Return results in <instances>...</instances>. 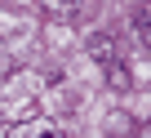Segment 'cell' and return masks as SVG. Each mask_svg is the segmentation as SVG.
Here are the masks:
<instances>
[{
    "mask_svg": "<svg viewBox=\"0 0 151 138\" xmlns=\"http://www.w3.org/2000/svg\"><path fill=\"white\" fill-rule=\"evenodd\" d=\"M9 138H62V129L49 125V120H18L9 129Z\"/></svg>",
    "mask_w": 151,
    "mask_h": 138,
    "instance_id": "obj_2",
    "label": "cell"
},
{
    "mask_svg": "<svg viewBox=\"0 0 151 138\" xmlns=\"http://www.w3.org/2000/svg\"><path fill=\"white\" fill-rule=\"evenodd\" d=\"M89 58H93V62H102V67H111V80H116V85H124V80H129V76L120 72V58H116L111 36H89Z\"/></svg>",
    "mask_w": 151,
    "mask_h": 138,
    "instance_id": "obj_1",
    "label": "cell"
},
{
    "mask_svg": "<svg viewBox=\"0 0 151 138\" xmlns=\"http://www.w3.org/2000/svg\"><path fill=\"white\" fill-rule=\"evenodd\" d=\"M40 9L53 14V18H76V14L85 9V0H40Z\"/></svg>",
    "mask_w": 151,
    "mask_h": 138,
    "instance_id": "obj_3",
    "label": "cell"
},
{
    "mask_svg": "<svg viewBox=\"0 0 151 138\" xmlns=\"http://www.w3.org/2000/svg\"><path fill=\"white\" fill-rule=\"evenodd\" d=\"M138 138H151V125H142V134H138Z\"/></svg>",
    "mask_w": 151,
    "mask_h": 138,
    "instance_id": "obj_6",
    "label": "cell"
},
{
    "mask_svg": "<svg viewBox=\"0 0 151 138\" xmlns=\"http://www.w3.org/2000/svg\"><path fill=\"white\" fill-rule=\"evenodd\" d=\"M138 31H142V45H151V0L138 9Z\"/></svg>",
    "mask_w": 151,
    "mask_h": 138,
    "instance_id": "obj_4",
    "label": "cell"
},
{
    "mask_svg": "<svg viewBox=\"0 0 151 138\" xmlns=\"http://www.w3.org/2000/svg\"><path fill=\"white\" fill-rule=\"evenodd\" d=\"M5 67H9V49L0 45V72H5Z\"/></svg>",
    "mask_w": 151,
    "mask_h": 138,
    "instance_id": "obj_5",
    "label": "cell"
}]
</instances>
